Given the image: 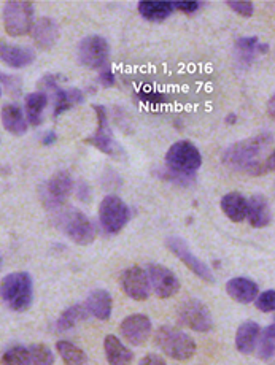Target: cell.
I'll use <instances>...</instances> for the list:
<instances>
[{
  "label": "cell",
  "mask_w": 275,
  "mask_h": 365,
  "mask_svg": "<svg viewBox=\"0 0 275 365\" xmlns=\"http://www.w3.org/2000/svg\"><path fill=\"white\" fill-rule=\"evenodd\" d=\"M109 54V41L99 35H88L79 43V61L86 68H102L107 64Z\"/></svg>",
  "instance_id": "ba28073f"
},
{
  "label": "cell",
  "mask_w": 275,
  "mask_h": 365,
  "mask_svg": "<svg viewBox=\"0 0 275 365\" xmlns=\"http://www.w3.org/2000/svg\"><path fill=\"white\" fill-rule=\"evenodd\" d=\"M70 192H72V178L67 173H58L49 180L45 185L44 191V202L48 207H59L64 205L69 199Z\"/></svg>",
  "instance_id": "2e32d148"
},
{
  "label": "cell",
  "mask_w": 275,
  "mask_h": 365,
  "mask_svg": "<svg viewBox=\"0 0 275 365\" xmlns=\"http://www.w3.org/2000/svg\"><path fill=\"white\" fill-rule=\"evenodd\" d=\"M0 118H2V124L6 132L11 135H24L27 132V121L23 108L16 103H6L0 111Z\"/></svg>",
  "instance_id": "44dd1931"
},
{
  "label": "cell",
  "mask_w": 275,
  "mask_h": 365,
  "mask_svg": "<svg viewBox=\"0 0 275 365\" xmlns=\"http://www.w3.org/2000/svg\"><path fill=\"white\" fill-rule=\"evenodd\" d=\"M32 37L41 50H49V48L56 45V41L59 38L58 26H56L53 19L40 18L32 26Z\"/></svg>",
  "instance_id": "cb8c5ba5"
},
{
  "label": "cell",
  "mask_w": 275,
  "mask_h": 365,
  "mask_svg": "<svg viewBox=\"0 0 275 365\" xmlns=\"http://www.w3.org/2000/svg\"><path fill=\"white\" fill-rule=\"evenodd\" d=\"M88 318H89V313L86 310V307H84V304L72 305L59 316L56 327H58L59 332H67V331H70V329L79 324V322L88 319Z\"/></svg>",
  "instance_id": "83f0119b"
},
{
  "label": "cell",
  "mask_w": 275,
  "mask_h": 365,
  "mask_svg": "<svg viewBox=\"0 0 275 365\" xmlns=\"http://www.w3.org/2000/svg\"><path fill=\"white\" fill-rule=\"evenodd\" d=\"M48 101H49L48 96L40 93V91H35V93H31L26 96L24 115H26L27 124L35 125V128H37V125L44 123V111L46 108Z\"/></svg>",
  "instance_id": "d4e9b609"
},
{
  "label": "cell",
  "mask_w": 275,
  "mask_h": 365,
  "mask_svg": "<svg viewBox=\"0 0 275 365\" xmlns=\"http://www.w3.org/2000/svg\"><path fill=\"white\" fill-rule=\"evenodd\" d=\"M261 329L255 321H244L236 332V348L241 354L255 353Z\"/></svg>",
  "instance_id": "603a6c76"
},
{
  "label": "cell",
  "mask_w": 275,
  "mask_h": 365,
  "mask_svg": "<svg viewBox=\"0 0 275 365\" xmlns=\"http://www.w3.org/2000/svg\"><path fill=\"white\" fill-rule=\"evenodd\" d=\"M140 99H144L145 102L151 105H158L164 102V96L159 93H140Z\"/></svg>",
  "instance_id": "8d00e7d4"
},
{
  "label": "cell",
  "mask_w": 275,
  "mask_h": 365,
  "mask_svg": "<svg viewBox=\"0 0 275 365\" xmlns=\"http://www.w3.org/2000/svg\"><path fill=\"white\" fill-rule=\"evenodd\" d=\"M0 299L13 312H26L32 305L34 286L27 272H15L0 282Z\"/></svg>",
  "instance_id": "7a4b0ae2"
},
{
  "label": "cell",
  "mask_w": 275,
  "mask_h": 365,
  "mask_svg": "<svg viewBox=\"0 0 275 365\" xmlns=\"http://www.w3.org/2000/svg\"><path fill=\"white\" fill-rule=\"evenodd\" d=\"M166 247L169 248V251L172 255L177 256L180 261L185 264L189 270H191L196 277H199L202 282L214 284L215 283V277L211 270L209 269V265H206V262H202L199 257H196L191 250L188 248L186 242L183 240L180 237H169L166 240Z\"/></svg>",
  "instance_id": "9c48e42d"
},
{
  "label": "cell",
  "mask_w": 275,
  "mask_h": 365,
  "mask_svg": "<svg viewBox=\"0 0 275 365\" xmlns=\"http://www.w3.org/2000/svg\"><path fill=\"white\" fill-rule=\"evenodd\" d=\"M232 11H236L239 16L244 18H251L253 13H255V6L251 2H237V0H229L226 2Z\"/></svg>",
  "instance_id": "836d02e7"
},
{
  "label": "cell",
  "mask_w": 275,
  "mask_h": 365,
  "mask_svg": "<svg viewBox=\"0 0 275 365\" xmlns=\"http://www.w3.org/2000/svg\"><path fill=\"white\" fill-rule=\"evenodd\" d=\"M256 308L263 313H272L275 310V291L269 289L258 294V297L255 299Z\"/></svg>",
  "instance_id": "d6a6232c"
},
{
  "label": "cell",
  "mask_w": 275,
  "mask_h": 365,
  "mask_svg": "<svg viewBox=\"0 0 275 365\" xmlns=\"http://www.w3.org/2000/svg\"><path fill=\"white\" fill-rule=\"evenodd\" d=\"M274 341H275V326L271 324L259 332L256 341V353L261 361H271L274 357Z\"/></svg>",
  "instance_id": "f546056e"
},
{
  "label": "cell",
  "mask_w": 275,
  "mask_h": 365,
  "mask_svg": "<svg viewBox=\"0 0 275 365\" xmlns=\"http://www.w3.org/2000/svg\"><path fill=\"white\" fill-rule=\"evenodd\" d=\"M139 365H167V364L158 354H146L144 359L139 362Z\"/></svg>",
  "instance_id": "f35d334b"
},
{
  "label": "cell",
  "mask_w": 275,
  "mask_h": 365,
  "mask_svg": "<svg viewBox=\"0 0 275 365\" xmlns=\"http://www.w3.org/2000/svg\"><path fill=\"white\" fill-rule=\"evenodd\" d=\"M177 318L181 326L194 332L206 334L214 329V318L209 307L199 299H186L177 308Z\"/></svg>",
  "instance_id": "5b68a950"
},
{
  "label": "cell",
  "mask_w": 275,
  "mask_h": 365,
  "mask_svg": "<svg viewBox=\"0 0 275 365\" xmlns=\"http://www.w3.org/2000/svg\"><path fill=\"white\" fill-rule=\"evenodd\" d=\"M150 286L154 291V296L159 299H171L180 291V279L167 267L161 264H150L146 269Z\"/></svg>",
  "instance_id": "30bf717a"
},
{
  "label": "cell",
  "mask_w": 275,
  "mask_h": 365,
  "mask_svg": "<svg viewBox=\"0 0 275 365\" xmlns=\"http://www.w3.org/2000/svg\"><path fill=\"white\" fill-rule=\"evenodd\" d=\"M154 343L162 353L175 361L193 359L197 351L193 336L172 326H161L154 334Z\"/></svg>",
  "instance_id": "3957f363"
},
{
  "label": "cell",
  "mask_w": 275,
  "mask_h": 365,
  "mask_svg": "<svg viewBox=\"0 0 275 365\" xmlns=\"http://www.w3.org/2000/svg\"><path fill=\"white\" fill-rule=\"evenodd\" d=\"M94 110L97 113V129L94 132V135L89 138L91 145H94L97 150H101L102 153L114 159L123 156L124 151L121 150V146L115 142L114 135H111L107 111H105V108L101 107V105H94Z\"/></svg>",
  "instance_id": "8fae6325"
},
{
  "label": "cell",
  "mask_w": 275,
  "mask_h": 365,
  "mask_svg": "<svg viewBox=\"0 0 275 365\" xmlns=\"http://www.w3.org/2000/svg\"><path fill=\"white\" fill-rule=\"evenodd\" d=\"M119 331H121V335L129 345L140 346L150 339L153 324L151 319L148 318L146 314H131L128 318L123 319L121 326H119Z\"/></svg>",
  "instance_id": "5bb4252c"
},
{
  "label": "cell",
  "mask_w": 275,
  "mask_h": 365,
  "mask_svg": "<svg viewBox=\"0 0 275 365\" xmlns=\"http://www.w3.org/2000/svg\"><path fill=\"white\" fill-rule=\"evenodd\" d=\"M84 307L89 316H94L99 321H109L111 316V308H114V300L109 291L96 289L88 296Z\"/></svg>",
  "instance_id": "ffe728a7"
},
{
  "label": "cell",
  "mask_w": 275,
  "mask_h": 365,
  "mask_svg": "<svg viewBox=\"0 0 275 365\" xmlns=\"http://www.w3.org/2000/svg\"><path fill=\"white\" fill-rule=\"evenodd\" d=\"M64 232L76 245L86 247L96 238V227L86 215L81 212H70L64 220Z\"/></svg>",
  "instance_id": "4fadbf2b"
},
{
  "label": "cell",
  "mask_w": 275,
  "mask_h": 365,
  "mask_svg": "<svg viewBox=\"0 0 275 365\" xmlns=\"http://www.w3.org/2000/svg\"><path fill=\"white\" fill-rule=\"evenodd\" d=\"M4 26L11 37H23L32 32L34 6L31 2H6L4 9Z\"/></svg>",
  "instance_id": "52a82bcc"
},
{
  "label": "cell",
  "mask_w": 275,
  "mask_h": 365,
  "mask_svg": "<svg viewBox=\"0 0 275 365\" xmlns=\"http://www.w3.org/2000/svg\"><path fill=\"white\" fill-rule=\"evenodd\" d=\"M246 220L256 229H263L272 222L271 203L263 194H255L246 200Z\"/></svg>",
  "instance_id": "e0dca14e"
},
{
  "label": "cell",
  "mask_w": 275,
  "mask_h": 365,
  "mask_svg": "<svg viewBox=\"0 0 275 365\" xmlns=\"http://www.w3.org/2000/svg\"><path fill=\"white\" fill-rule=\"evenodd\" d=\"M27 359H29V365H54L53 351L44 343L27 346Z\"/></svg>",
  "instance_id": "4dcf8cb0"
},
{
  "label": "cell",
  "mask_w": 275,
  "mask_h": 365,
  "mask_svg": "<svg viewBox=\"0 0 275 365\" xmlns=\"http://www.w3.org/2000/svg\"><path fill=\"white\" fill-rule=\"evenodd\" d=\"M41 84L45 86L44 89H41V93L51 91L53 96H54V116H59L61 113H64L66 110H69L70 107H74V105L83 102L81 91H76V89L64 91V89H61L58 84H56L53 76H45V78L41 80Z\"/></svg>",
  "instance_id": "9a60e30c"
},
{
  "label": "cell",
  "mask_w": 275,
  "mask_h": 365,
  "mask_svg": "<svg viewBox=\"0 0 275 365\" xmlns=\"http://www.w3.org/2000/svg\"><path fill=\"white\" fill-rule=\"evenodd\" d=\"M166 164L177 175L191 177L202 165L201 151L196 148V145L188 142V140H180V142H175L169 148L166 154Z\"/></svg>",
  "instance_id": "277c9868"
},
{
  "label": "cell",
  "mask_w": 275,
  "mask_h": 365,
  "mask_svg": "<svg viewBox=\"0 0 275 365\" xmlns=\"http://www.w3.org/2000/svg\"><path fill=\"white\" fill-rule=\"evenodd\" d=\"M35 59V53L32 48L9 45L0 41V61L13 68H23L31 66Z\"/></svg>",
  "instance_id": "ac0fdd59"
},
{
  "label": "cell",
  "mask_w": 275,
  "mask_h": 365,
  "mask_svg": "<svg viewBox=\"0 0 275 365\" xmlns=\"http://www.w3.org/2000/svg\"><path fill=\"white\" fill-rule=\"evenodd\" d=\"M258 43L259 41L256 37H246V38H241L237 41V48L245 54H253V53H256Z\"/></svg>",
  "instance_id": "e575fe53"
},
{
  "label": "cell",
  "mask_w": 275,
  "mask_h": 365,
  "mask_svg": "<svg viewBox=\"0 0 275 365\" xmlns=\"http://www.w3.org/2000/svg\"><path fill=\"white\" fill-rule=\"evenodd\" d=\"M172 5L174 10L186 13V15H191V13L199 10V2H172Z\"/></svg>",
  "instance_id": "d590c367"
},
{
  "label": "cell",
  "mask_w": 275,
  "mask_h": 365,
  "mask_svg": "<svg viewBox=\"0 0 275 365\" xmlns=\"http://www.w3.org/2000/svg\"><path fill=\"white\" fill-rule=\"evenodd\" d=\"M221 210L232 222H242L246 220V199L241 192H228L221 199Z\"/></svg>",
  "instance_id": "484cf974"
},
{
  "label": "cell",
  "mask_w": 275,
  "mask_h": 365,
  "mask_svg": "<svg viewBox=\"0 0 275 365\" xmlns=\"http://www.w3.org/2000/svg\"><path fill=\"white\" fill-rule=\"evenodd\" d=\"M272 137L263 133L255 138L239 142L224 154V163L249 175H263L274 170V153H267Z\"/></svg>",
  "instance_id": "6da1fadb"
},
{
  "label": "cell",
  "mask_w": 275,
  "mask_h": 365,
  "mask_svg": "<svg viewBox=\"0 0 275 365\" xmlns=\"http://www.w3.org/2000/svg\"><path fill=\"white\" fill-rule=\"evenodd\" d=\"M99 80H101V83L105 88H110L115 84V76H114V73H111L110 68H104L101 72V76H99Z\"/></svg>",
  "instance_id": "74e56055"
},
{
  "label": "cell",
  "mask_w": 275,
  "mask_h": 365,
  "mask_svg": "<svg viewBox=\"0 0 275 365\" xmlns=\"http://www.w3.org/2000/svg\"><path fill=\"white\" fill-rule=\"evenodd\" d=\"M99 220L105 232L118 234L131 220L129 207L118 195H107L99 207Z\"/></svg>",
  "instance_id": "8992f818"
},
{
  "label": "cell",
  "mask_w": 275,
  "mask_h": 365,
  "mask_svg": "<svg viewBox=\"0 0 275 365\" xmlns=\"http://www.w3.org/2000/svg\"><path fill=\"white\" fill-rule=\"evenodd\" d=\"M226 292L232 300L246 305V304H251V302H255V299L259 294V287L250 278L237 277V278L229 279L226 283Z\"/></svg>",
  "instance_id": "d6986e66"
},
{
  "label": "cell",
  "mask_w": 275,
  "mask_h": 365,
  "mask_svg": "<svg viewBox=\"0 0 275 365\" xmlns=\"http://www.w3.org/2000/svg\"><path fill=\"white\" fill-rule=\"evenodd\" d=\"M119 283H121L126 296L132 300L144 302L151 294L150 279H148L146 272L142 267H129V269H126L121 273Z\"/></svg>",
  "instance_id": "7c38bea8"
},
{
  "label": "cell",
  "mask_w": 275,
  "mask_h": 365,
  "mask_svg": "<svg viewBox=\"0 0 275 365\" xmlns=\"http://www.w3.org/2000/svg\"><path fill=\"white\" fill-rule=\"evenodd\" d=\"M0 97H2V88H0Z\"/></svg>",
  "instance_id": "60d3db41"
},
{
  "label": "cell",
  "mask_w": 275,
  "mask_h": 365,
  "mask_svg": "<svg viewBox=\"0 0 275 365\" xmlns=\"http://www.w3.org/2000/svg\"><path fill=\"white\" fill-rule=\"evenodd\" d=\"M0 265H2V257H0Z\"/></svg>",
  "instance_id": "b9f144b4"
},
{
  "label": "cell",
  "mask_w": 275,
  "mask_h": 365,
  "mask_svg": "<svg viewBox=\"0 0 275 365\" xmlns=\"http://www.w3.org/2000/svg\"><path fill=\"white\" fill-rule=\"evenodd\" d=\"M104 351L110 365H131L132 351L118 339L116 335H107L104 340Z\"/></svg>",
  "instance_id": "7402d4cb"
},
{
  "label": "cell",
  "mask_w": 275,
  "mask_h": 365,
  "mask_svg": "<svg viewBox=\"0 0 275 365\" xmlns=\"http://www.w3.org/2000/svg\"><path fill=\"white\" fill-rule=\"evenodd\" d=\"M174 5L172 2H140L139 13L140 16L151 23H161L172 15Z\"/></svg>",
  "instance_id": "4316f807"
},
{
  "label": "cell",
  "mask_w": 275,
  "mask_h": 365,
  "mask_svg": "<svg viewBox=\"0 0 275 365\" xmlns=\"http://www.w3.org/2000/svg\"><path fill=\"white\" fill-rule=\"evenodd\" d=\"M56 349H58L61 359L66 365H88V356L72 341L59 340L56 343Z\"/></svg>",
  "instance_id": "f1b7e54d"
},
{
  "label": "cell",
  "mask_w": 275,
  "mask_h": 365,
  "mask_svg": "<svg viewBox=\"0 0 275 365\" xmlns=\"http://www.w3.org/2000/svg\"><path fill=\"white\" fill-rule=\"evenodd\" d=\"M2 365H29V359H27V348L26 346H11L2 354L0 359Z\"/></svg>",
  "instance_id": "1f68e13d"
},
{
  "label": "cell",
  "mask_w": 275,
  "mask_h": 365,
  "mask_svg": "<svg viewBox=\"0 0 275 365\" xmlns=\"http://www.w3.org/2000/svg\"><path fill=\"white\" fill-rule=\"evenodd\" d=\"M56 140V133L54 132H48L46 137L44 138V145H51Z\"/></svg>",
  "instance_id": "ab89813d"
}]
</instances>
